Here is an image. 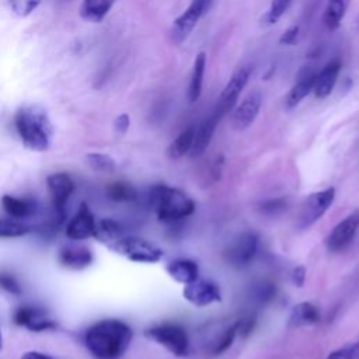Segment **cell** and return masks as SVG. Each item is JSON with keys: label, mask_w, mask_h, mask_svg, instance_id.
I'll list each match as a JSON object with an SVG mask.
<instances>
[{"label": "cell", "mask_w": 359, "mask_h": 359, "mask_svg": "<svg viewBox=\"0 0 359 359\" xmlns=\"http://www.w3.org/2000/svg\"><path fill=\"white\" fill-rule=\"evenodd\" d=\"M30 232V228L12 221V219H0V237L2 239H16L26 236Z\"/></svg>", "instance_id": "obj_31"}, {"label": "cell", "mask_w": 359, "mask_h": 359, "mask_svg": "<svg viewBox=\"0 0 359 359\" xmlns=\"http://www.w3.org/2000/svg\"><path fill=\"white\" fill-rule=\"evenodd\" d=\"M22 359H56V358L40 351H27L26 353H23Z\"/></svg>", "instance_id": "obj_42"}, {"label": "cell", "mask_w": 359, "mask_h": 359, "mask_svg": "<svg viewBox=\"0 0 359 359\" xmlns=\"http://www.w3.org/2000/svg\"><path fill=\"white\" fill-rule=\"evenodd\" d=\"M111 250L124 256L129 261L143 262V264H155L159 262L163 257V250L158 246L143 240L139 237H121L110 246Z\"/></svg>", "instance_id": "obj_4"}, {"label": "cell", "mask_w": 359, "mask_h": 359, "mask_svg": "<svg viewBox=\"0 0 359 359\" xmlns=\"http://www.w3.org/2000/svg\"><path fill=\"white\" fill-rule=\"evenodd\" d=\"M42 0H9L12 12L19 17L30 16L40 5Z\"/></svg>", "instance_id": "obj_33"}, {"label": "cell", "mask_w": 359, "mask_h": 359, "mask_svg": "<svg viewBox=\"0 0 359 359\" xmlns=\"http://www.w3.org/2000/svg\"><path fill=\"white\" fill-rule=\"evenodd\" d=\"M316 72L309 67H303L299 75L298 81L294 85V87L290 90L288 96L285 99V107L288 110H294L298 107L310 93H313L315 82H316Z\"/></svg>", "instance_id": "obj_15"}, {"label": "cell", "mask_w": 359, "mask_h": 359, "mask_svg": "<svg viewBox=\"0 0 359 359\" xmlns=\"http://www.w3.org/2000/svg\"><path fill=\"white\" fill-rule=\"evenodd\" d=\"M129 125H131V118H129L128 114H121L114 121V128L121 135L125 133L129 129Z\"/></svg>", "instance_id": "obj_40"}, {"label": "cell", "mask_w": 359, "mask_h": 359, "mask_svg": "<svg viewBox=\"0 0 359 359\" xmlns=\"http://www.w3.org/2000/svg\"><path fill=\"white\" fill-rule=\"evenodd\" d=\"M44 309L40 308H34V306H22L15 312L13 320L17 326L22 327H27Z\"/></svg>", "instance_id": "obj_34"}, {"label": "cell", "mask_w": 359, "mask_h": 359, "mask_svg": "<svg viewBox=\"0 0 359 359\" xmlns=\"http://www.w3.org/2000/svg\"><path fill=\"white\" fill-rule=\"evenodd\" d=\"M147 338L165 347L174 356L188 355L190 340L185 330L177 324H160L145 331Z\"/></svg>", "instance_id": "obj_5"}, {"label": "cell", "mask_w": 359, "mask_h": 359, "mask_svg": "<svg viewBox=\"0 0 359 359\" xmlns=\"http://www.w3.org/2000/svg\"><path fill=\"white\" fill-rule=\"evenodd\" d=\"M237 335V326L236 323L232 324V326H228L219 337L215 338L212 342H210V347H209V351L212 355H219L222 352H225L226 349H229L235 341Z\"/></svg>", "instance_id": "obj_27"}, {"label": "cell", "mask_w": 359, "mask_h": 359, "mask_svg": "<svg viewBox=\"0 0 359 359\" xmlns=\"http://www.w3.org/2000/svg\"><path fill=\"white\" fill-rule=\"evenodd\" d=\"M342 63L340 59H333L330 60L320 72L316 75V82H315V87H313V93L316 96V99H326L328 97L338 81L340 72H341Z\"/></svg>", "instance_id": "obj_17"}, {"label": "cell", "mask_w": 359, "mask_h": 359, "mask_svg": "<svg viewBox=\"0 0 359 359\" xmlns=\"http://www.w3.org/2000/svg\"><path fill=\"white\" fill-rule=\"evenodd\" d=\"M251 74H253L251 66H242L235 72L218 100L217 108H215V112H217L221 118H224L226 114L233 111L242 92L244 90V87L247 86L251 78Z\"/></svg>", "instance_id": "obj_7"}, {"label": "cell", "mask_w": 359, "mask_h": 359, "mask_svg": "<svg viewBox=\"0 0 359 359\" xmlns=\"http://www.w3.org/2000/svg\"><path fill=\"white\" fill-rule=\"evenodd\" d=\"M359 229V209L351 212L347 218H344L327 236L326 246L328 251L338 253L345 250L353 240Z\"/></svg>", "instance_id": "obj_11"}, {"label": "cell", "mask_w": 359, "mask_h": 359, "mask_svg": "<svg viewBox=\"0 0 359 359\" xmlns=\"http://www.w3.org/2000/svg\"><path fill=\"white\" fill-rule=\"evenodd\" d=\"M183 297L197 308H206L212 303H218L222 301L219 286L210 281L199 278L184 286Z\"/></svg>", "instance_id": "obj_10"}, {"label": "cell", "mask_w": 359, "mask_h": 359, "mask_svg": "<svg viewBox=\"0 0 359 359\" xmlns=\"http://www.w3.org/2000/svg\"><path fill=\"white\" fill-rule=\"evenodd\" d=\"M166 271L174 281L183 285H188L199 278L198 264L192 260H185V258L174 260L167 264Z\"/></svg>", "instance_id": "obj_19"}, {"label": "cell", "mask_w": 359, "mask_h": 359, "mask_svg": "<svg viewBox=\"0 0 359 359\" xmlns=\"http://www.w3.org/2000/svg\"><path fill=\"white\" fill-rule=\"evenodd\" d=\"M306 281V268L303 265H299L297 268H294L292 271V282L298 288H302Z\"/></svg>", "instance_id": "obj_41"}, {"label": "cell", "mask_w": 359, "mask_h": 359, "mask_svg": "<svg viewBox=\"0 0 359 359\" xmlns=\"http://www.w3.org/2000/svg\"><path fill=\"white\" fill-rule=\"evenodd\" d=\"M326 359H359V341L331 352Z\"/></svg>", "instance_id": "obj_36"}, {"label": "cell", "mask_w": 359, "mask_h": 359, "mask_svg": "<svg viewBox=\"0 0 359 359\" xmlns=\"http://www.w3.org/2000/svg\"><path fill=\"white\" fill-rule=\"evenodd\" d=\"M262 104V94L258 90L250 92L242 103L233 108L232 112V126L236 131L247 129L258 117Z\"/></svg>", "instance_id": "obj_12"}, {"label": "cell", "mask_w": 359, "mask_h": 359, "mask_svg": "<svg viewBox=\"0 0 359 359\" xmlns=\"http://www.w3.org/2000/svg\"><path fill=\"white\" fill-rule=\"evenodd\" d=\"M93 260L92 250L85 246H66L58 254L59 264L72 271H82L90 267Z\"/></svg>", "instance_id": "obj_16"}, {"label": "cell", "mask_w": 359, "mask_h": 359, "mask_svg": "<svg viewBox=\"0 0 359 359\" xmlns=\"http://www.w3.org/2000/svg\"><path fill=\"white\" fill-rule=\"evenodd\" d=\"M236 326H237V334H240L242 337H247L253 333L256 327V316H251V315L246 316L239 322H236Z\"/></svg>", "instance_id": "obj_37"}, {"label": "cell", "mask_w": 359, "mask_h": 359, "mask_svg": "<svg viewBox=\"0 0 359 359\" xmlns=\"http://www.w3.org/2000/svg\"><path fill=\"white\" fill-rule=\"evenodd\" d=\"M334 199L335 190L333 187L309 195L302 206L298 226L301 229H308L313 226L319 219L323 218V215L330 209Z\"/></svg>", "instance_id": "obj_8"}, {"label": "cell", "mask_w": 359, "mask_h": 359, "mask_svg": "<svg viewBox=\"0 0 359 359\" xmlns=\"http://www.w3.org/2000/svg\"><path fill=\"white\" fill-rule=\"evenodd\" d=\"M96 219L89 205L83 202L74 218L66 226V236L70 240H86L96 235Z\"/></svg>", "instance_id": "obj_14"}, {"label": "cell", "mask_w": 359, "mask_h": 359, "mask_svg": "<svg viewBox=\"0 0 359 359\" xmlns=\"http://www.w3.org/2000/svg\"><path fill=\"white\" fill-rule=\"evenodd\" d=\"M320 322V312L317 306L310 302H302L297 305L290 316V326L302 327V326H313Z\"/></svg>", "instance_id": "obj_21"}, {"label": "cell", "mask_w": 359, "mask_h": 359, "mask_svg": "<svg viewBox=\"0 0 359 359\" xmlns=\"http://www.w3.org/2000/svg\"><path fill=\"white\" fill-rule=\"evenodd\" d=\"M48 188L52 197V203L59 215V219L65 218V206L70 195L75 191V183L67 173H55L47 178Z\"/></svg>", "instance_id": "obj_13"}, {"label": "cell", "mask_w": 359, "mask_h": 359, "mask_svg": "<svg viewBox=\"0 0 359 359\" xmlns=\"http://www.w3.org/2000/svg\"><path fill=\"white\" fill-rule=\"evenodd\" d=\"M276 295L275 285L269 281H260L253 285L251 288V299L253 302L258 305H267L269 303Z\"/></svg>", "instance_id": "obj_29"}, {"label": "cell", "mask_w": 359, "mask_h": 359, "mask_svg": "<svg viewBox=\"0 0 359 359\" xmlns=\"http://www.w3.org/2000/svg\"><path fill=\"white\" fill-rule=\"evenodd\" d=\"M206 67V53L199 52L194 60V69L191 74L190 87H188V100L190 103H197L202 94V85Z\"/></svg>", "instance_id": "obj_22"}, {"label": "cell", "mask_w": 359, "mask_h": 359, "mask_svg": "<svg viewBox=\"0 0 359 359\" xmlns=\"http://www.w3.org/2000/svg\"><path fill=\"white\" fill-rule=\"evenodd\" d=\"M257 250V235L254 232H244L239 235L225 250V260L235 268H244L254 260Z\"/></svg>", "instance_id": "obj_9"}, {"label": "cell", "mask_w": 359, "mask_h": 359, "mask_svg": "<svg viewBox=\"0 0 359 359\" xmlns=\"http://www.w3.org/2000/svg\"><path fill=\"white\" fill-rule=\"evenodd\" d=\"M348 3L349 0H328L327 2L323 13V23L330 31H334L341 26L348 9Z\"/></svg>", "instance_id": "obj_24"}, {"label": "cell", "mask_w": 359, "mask_h": 359, "mask_svg": "<svg viewBox=\"0 0 359 359\" xmlns=\"http://www.w3.org/2000/svg\"><path fill=\"white\" fill-rule=\"evenodd\" d=\"M0 288L5 290L6 292L12 294V295H22L23 294V288L20 282L16 279V276H13L12 274L8 272H0Z\"/></svg>", "instance_id": "obj_35"}, {"label": "cell", "mask_w": 359, "mask_h": 359, "mask_svg": "<svg viewBox=\"0 0 359 359\" xmlns=\"http://www.w3.org/2000/svg\"><path fill=\"white\" fill-rule=\"evenodd\" d=\"M3 347V338H2V331H0V349Z\"/></svg>", "instance_id": "obj_43"}, {"label": "cell", "mask_w": 359, "mask_h": 359, "mask_svg": "<svg viewBox=\"0 0 359 359\" xmlns=\"http://www.w3.org/2000/svg\"><path fill=\"white\" fill-rule=\"evenodd\" d=\"M132 337V328L126 323L107 319L86 331L85 344L96 359H118L128 349Z\"/></svg>", "instance_id": "obj_1"}, {"label": "cell", "mask_w": 359, "mask_h": 359, "mask_svg": "<svg viewBox=\"0 0 359 359\" xmlns=\"http://www.w3.org/2000/svg\"><path fill=\"white\" fill-rule=\"evenodd\" d=\"M15 126L27 149L45 152L51 148L53 126L41 106L28 104L20 107L15 115Z\"/></svg>", "instance_id": "obj_2"}, {"label": "cell", "mask_w": 359, "mask_h": 359, "mask_svg": "<svg viewBox=\"0 0 359 359\" xmlns=\"http://www.w3.org/2000/svg\"><path fill=\"white\" fill-rule=\"evenodd\" d=\"M115 0H83L79 13L85 22L101 23L110 13Z\"/></svg>", "instance_id": "obj_20"}, {"label": "cell", "mask_w": 359, "mask_h": 359, "mask_svg": "<svg viewBox=\"0 0 359 359\" xmlns=\"http://www.w3.org/2000/svg\"><path fill=\"white\" fill-rule=\"evenodd\" d=\"M107 194H108L110 199H112L115 202H132L137 197L135 187L132 184L124 183V181L111 184L107 190Z\"/></svg>", "instance_id": "obj_28"}, {"label": "cell", "mask_w": 359, "mask_h": 359, "mask_svg": "<svg viewBox=\"0 0 359 359\" xmlns=\"http://www.w3.org/2000/svg\"><path fill=\"white\" fill-rule=\"evenodd\" d=\"M292 3V0H272L269 9L267 10V13L262 16V26L269 27L274 26L275 23L279 22V19L285 15V12L290 9Z\"/></svg>", "instance_id": "obj_30"}, {"label": "cell", "mask_w": 359, "mask_h": 359, "mask_svg": "<svg viewBox=\"0 0 359 359\" xmlns=\"http://www.w3.org/2000/svg\"><path fill=\"white\" fill-rule=\"evenodd\" d=\"M221 117L217 112H212V115H209L206 119H203L199 126H195V136H194V143L191 148V158H199L205 153V151L208 149L209 143L213 137L215 131H217L218 124L221 122Z\"/></svg>", "instance_id": "obj_18"}, {"label": "cell", "mask_w": 359, "mask_h": 359, "mask_svg": "<svg viewBox=\"0 0 359 359\" xmlns=\"http://www.w3.org/2000/svg\"><path fill=\"white\" fill-rule=\"evenodd\" d=\"M286 205L285 198H276V199H268L261 203V208L267 213H278L281 212Z\"/></svg>", "instance_id": "obj_38"}, {"label": "cell", "mask_w": 359, "mask_h": 359, "mask_svg": "<svg viewBox=\"0 0 359 359\" xmlns=\"http://www.w3.org/2000/svg\"><path fill=\"white\" fill-rule=\"evenodd\" d=\"M299 26H292L290 27L288 30H286L281 38H279V44L282 45H294L295 41L298 40V35H299Z\"/></svg>", "instance_id": "obj_39"}, {"label": "cell", "mask_w": 359, "mask_h": 359, "mask_svg": "<svg viewBox=\"0 0 359 359\" xmlns=\"http://www.w3.org/2000/svg\"><path fill=\"white\" fill-rule=\"evenodd\" d=\"M2 205H3V209L6 210V213L16 219H24V218L31 217L35 209L33 201L16 198L13 195H3Z\"/></svg>", "instance_id": "obj_23"}, {"label": "cell", "mask_w": 359, "mask_h": 359, "mask_svg": "<svg viewBox=\"0 0 359 359\" xmlns=\"http://www.w3.org/2000/svg\"><path fill=\"white\" fill-rule=\"evenodd\" d=\"M194 136H195V126H190L184 129L169 147L167 155L170 159H181L187 153L191 152L192 143H194Z\"/></svg>", "instance_id": "obj_26"}, {"label": "cell", "mask_w": 359, "mask_h": 359, "mask_svg": "<svg viewBox=\"0 0 359 359\" xmlns=\"http://www.w3.org/2000/svg\"><path fill=\"white\" fill-rule=\"evenodd\" d=\"M86 162L87 165L94 169L96 172H101V173H110L114 172L117 167L115 160L104 153H90L86 156Z\"/></svg>", "instance_id": "obj_32"}, {"label": "cell", "mask_w": 359, "mask_h": 359, "mask_svg": "<svg viewBox=\"0 0 359 359\" xmlns=\"http://www.w3.org/2000/svg\"><path fill=\"white\" fill-rule=\"evenodd\" d=\"M94 237H97L103 243L108 244V247H110L118 239L124 237V228L115 219L106 218V219H101L100 222L96 224V235H94Z\"/></svg>", "instance_id": "obj_25"}, {"label": "cell", "mask_w": 359, "mask_h": 359, "mask_svg": "<svg viewBox=\"0 0 359 359\" xmlns=\"http://www.w3.org/2000/svg\"><path fill=\"white\" fill-rule=\"evenodd\" d=\"M213 0H192L188 9L180 15L170 28V40L174 45H181L194 31L199 20L210 10Z\"/></svg>", "instance_id": "obj_6"}, {"label": "cell", "mask_w": 359, "mask_h": 359, "mask_svg": "<svg viewBox=\"0 0 359 359\" xmlns=\"http://www.w3.org/2000/svg\"><path fill=\"white\" fill-rule=\"evenodd\" d=\"M151 205L163 224H176L191 217L195 210V202L188 194L165 184L152 188Z\"/></svg>", "instance_id": "obj_3"}]
</instances>
